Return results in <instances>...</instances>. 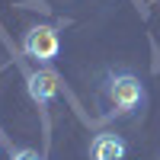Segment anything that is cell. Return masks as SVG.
<instances>
[{"label":"cell","mask_w":160,"mask_h":160,"mask_svg":"<svg viewBox=\"0 0 160 160\" xmlns=\"http://www.w3.org/2000/svg\"><path fill=\"white\" fill-rule=\"evenodd\" d=\"M58 48H61V38H58V29H55V26L38 22V26H32V29H26V35H22V51H26L29 58L42 61V64L55 61V58H58Z\"/></svg>","instance_id":"obj_2"},{"label":"cell","mask_w":160,"mask_h":160,"mask_svg":"<svg viewBox=\"0 0 160 160\" xmlns=\"http://www.w3.org/2000/svg\"><path fill=\"white\" fill-rule=\"evenodd\" d=\"M10 160H45L38 151H32V148H22V151H13V157Z\"/></svg>","instance_id":"obj_5"},{"label":"cell","mask_w":160,"mask_h":160,"mask_svg":"<svg viewBox=\"0 0 160 160\" xmlns=\"http://www.w3.org/2000/svg\"><path fill=\"white\" fill-rule=\"evenodd\" d=\"M125 154H128L125 138L112 135V131L96 135V138H93V144H90V157H93V160H125Z\"/></svg>","instance_id":"obj_4"},{"label":"cell","mask_w":160,"mask_h":160,"mask_svg":"<svg viewBox=\"0 0 160 160\" xmlns=\"http://www.w3.org/2000/svg\"><path fill=\"white\" fill-rule=\"evenodd\" d=\"M106 96L118 112H135L144 102V87L135 74H112L106 80Z\"/></svg>","instance_id":"obj_1"},{"label":"cell","mask_w":160,"mask_h":160,"mask_svg":"<svg viewBox=\"0 0 160 160\" xmlns=\"http://www.w3.org/2000/svg\"><path fill=\"white\" fill-rule=\"evenodd\" d=\"M26 83H29V96H32L38 106H48L51 99L58 96V90H61L58 74H51V71H35V74L26 77Z\"/></svg>","instance_id":"obj_3"}]
</instances>
